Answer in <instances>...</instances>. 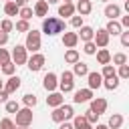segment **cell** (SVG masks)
<instances>
[{
    "label": "cell",
    "mask_w": 129,
    "mask_h": 129,
    "mask_svg": "<svg viewBox=\"0 0 129 129\" xmlns=\"http://www.w3.org/2000/svg\"><path fill=\"white\" fill-rule=\"evenodd\" d=\"M42 32L46 36H54L58 32H64V20L58 16H44L42 18Z\"/></svg>",
    "instance_id": "6da1fadb"
},
{
    "label": "cell",
    "mask_w": 129,
    "mask_h": 129,
    "mask_svg": "<svg viewBox=\"0 0 129 129\" xmlns=\"http://www.w3.org/2000/svg\"><path fill=\"white\" fill-rule=\"evenodd\" d=\"M75 117V111H73V107L71 105H58V107H54L52 109V113H50V119L54 121V123H62V121H69V119H73Z\"/></svg>",
    "instance_id": "7a4b0ae2"
},
{
    "label": "cell",
    "mask_w": 129,
    "mask_h": 129,
    "mask_svg": "<svg viewBox=\"0 0 129 129\" xmlns=\"http://www.w3.org/2000/svg\"><path fill=\"white\" fill-rule=\"evenodd\" d=\"M40 32L38 30H34V28H30L28 32H26V40H24V48L26 50H30V52H38L40 50Z\"/></svg>",
    "instance_id": "3957f363"
},
{
    "label": "cell",
    "mask_w": 129,
    "mask_h": 129,
    "mask_svg": "<svg viewBox=\"0 0 129 129\" xmlns=\"http://www.w3.org/2000/svg\"><path fill=\"white\" fill-rule=\"evenodd\" d=\"M14 115H16L14 125H18V127H30V125H32L34 115H32V109H30V107H22V109H18Z\"/></svg>",
    "instance_id": "277c9868"
},
{
    "label": "cell",
    "mask_w": 129,
    "mask_h": 129,
    "mask_svg": "<svg viewBox=\"0 0 129 129\" xmlns=\"http://www.w3.org/2000/svg\"><path fill=\"white\" fill-rule=\"evenodd\" d=\"M75 75H73V71H62V75H60V81H58V89H60V93L64 95V93H71L73 89H75Z\"/></svg>",
    "instance_id": "5b68a950"
},
{
    "label": "cell",
    "mask_w": 129,
    "mask_h": 129,
    "mask_svg": "<svg viewBox=\"0 0 129 129\" xmlns=\"http://www.w3.org/2000/svg\"><path fill=\"white\" fill-rule=\"evenodd\" d=\"M26 58H28V50L24 48V44H16L12 48V62L18 67V64H26Z\"/></svg>",
    "instance_id": "8992f818"
},
{
    "label": "cell",
    "mask_w": 129,
    "mask_h": 129,
    "mask_svg": "<svg viewBox=\"0 0 129 129\" xmlns=\"http://www.w3.org/2000/svg\"><path fill=\"white\" fill-rule=\"evenodd\" d=\"M44 54H40V52H32V56L30 58H26V64H28V69L32 71V73H38L42 67H44Z\"/></svg>",
    "instance_id": "52a82bcc"
},
{
    "label": "cell",
    "mask_w": 129,
    "mask_h": 129,
    "mask_svg": "<svg viewBox=\"0 0 129 129\" xmlns=\"http://www.w3.org/2000/svg\"><path fill=\"white\" fill-rule=\"evenodd\" d=\"M93 42L97 44V48H105L109 44V32L105 28H97V32L93 36Z\"/></svg>",
    "instance_id": "ba28073f"
},
{
    "label": "cell",
    "mask_w": 129,
    "mask_h": 129,
    "mask_svg": "<svg viewBox=\"0 0 129 129\" xmlns=\"http://www.w3.org/2000/svg\"><path fill=\"white\" fill-rule=\"evenodd\" d=\"M20 85H22L20 77H14V75H10V77H8V81H4V91H6L8 95H12V93H16V91L20 89Z\"/></svg>",
    "instance_id": "9c48e42d"
},
{
    "label": "cell",
    "mask_w": 129,
    "mask_h": 129,
    "mask_svg": "<svg viewBox=\"0 0 129 129\" xmlns=\"http://www.w3.org/2000/svg\"><path fill=\"white\" fill-rule=\"evenodd\" d=\"M91 111H95L97 115H103L107 111V99L103 97H93L91 99Z\"/></svg>",
    "instance_id": "30bf717a"
},
{
    "label": "cell",
    "mask_w": 129,
    "mask_h": 129,
    "mask_svg": "<svg viewBox=\"0 0 129 129\" xmlns=\"http://www.w3.org/2000/svg\"><path fill=\"white\" fill-rule=\"evenodd\" d=\"M42 87L50 93V91H56V87H58V79H56V75L54 73H46L44 75V79H42Z\"/></svg>",
    "instance_id": "8fae6325"
},
{
    "label": "cell",
    "mask_w": 129,
    "mask_h": 129,
    "mask_svg": "<svg viewBox=\"0 0 129 129\" xmlns=\"http://www.w3.org/2000/svg\"><path fill=\"white\" fill-rule=\"evenodd\" d=\"M87 81H89V89L93 91V89H99V87H103V77H101V73H97V71H89L87 73Z\"/></svg>",
    "instance_id": "7c38bea8"
},
{
    "label": "cell",
    "mask_w": 129,
    "mask_h": 129,
    "mask_svg": "<svg viewBox=\"0 0 129 129\" xmlns=\"http://www.w3.org/2000/svg\"><path fill=\"white\" fill-rule=\"evenodd\" d=\"M64 103V95L62 93H58V91H50V95L46 97V105L48 107H58V105H62Z\"/></svg>",
    "instance_id": "4fadbf2b"
},
{
    "label": "cell",
    "mask_w": 129,
    "mask_h": 129,
    "mask_svg": "<svg viewBox=\"0 0 129 129\" xmlns=\"http://www.w3.org/2000/svg\"><path fill=\"white\" fill-rule=\"evenodd\" d=\"M91 99H93V91L91 89H79V91H75V97H73L75 103H87Z\"/></svg>",
    "instance_id": "5bb4252c"
},
{
    "label": "cell",
    "mask_w": 129,
    "mask_h": 129,
    "mask_svg": "<svg viewBox=\"0 0 129 129\" xmlns=\"http://www.w3.org/2000/svg\"><path fill=\"white\" fill-rule=\"evenodd\" d=\"M91 10H93V4H91V0H79V2H77V6H75V12H79L81 16H87V14H91Z\"/></svg>",
    "instance_id": "9a60e30c"
},
{
    "label": "cell",
    "mask_w": 129,
    "mask_h": 129,
    "mask_svg": "<svg viewBox=\"0 0 129 129\" xmlns=\"http://www.w3.org/2000/svg\"><path fill=\"white\" fill-rule=\"evenodd\" d=\"M79 40H83V42H89V40H93V36H95V28H91V26H81L79 28Z\"/></svg>",
    "instance_id": "2e32d148"
},
{
    "label": "cell",
    "mask_w": 129,
    "mask_h": 129,
    "mask_svg": "<svg viewBox=\"0 0 129 129\" xmlns=\"http://www.w3.org/2000/svg\"><path fill=\"white\" fill-rule=\"evenodd\" d=\"M105 16H107L109 20H117V18L121 16V6H117V4H107V6H105Z\"/></svg>",
    "instance_id": "e0dca14e"
},
{
    "label": "cell",
    "mask_w": 129,
    "mask_h": 129,
    "mask_svg": "<svg viewBox=\"0 0 129 129\" xmlns=\"http://www.w3.org/2000/svg\"><path fill=\"white\" fill-rule=\"evenodd\" d=\"M77 42H79V34H77V32H64V34H62V44H64L67 48H75Z\"/></svg>",
    "instance_id": "ac0fdd59"
},
{
    "label": "cell",
    "mask_w": 129,
    "mask_h": 129,
    "mask_svg": "<svg viewBox=\"0 0 129 129\" xmlns=\"http://www.w3.org/2000/svg\"><path fill=\"white\" fill-rule=\"evenodd\" d=\"M34 16H38V18H44L46 16V12H48V4H46V0H38L36 4H34Z\"/></svg>",
    "instance_id": "d6986e66"
},
{
    "label": "cell",
    "mask_w": 129,
    "mask_h": 129,
    "mask_svg": "<svg viewBox=\"0 0 129 129\" xmlns=\"http://www.w3.org/2000/svg\"><path fill=\"white\" fill-rule=\"evenodd\" d=\"M105 30L109 32V36H111V34H113V36H117V34H121L123 26L119 24V20H109V22H107V26H105Z\"/></svg>",
    "instance_id": "ffe728a7"
},
{
    "label": "cell",
    "mask_w": 129,
    "mask_h": 129,
    "mask_svg": "<svg viewBox=\"0 0 129 129\" xmlns=\"http://www.w3.org/2000/svg\"><path fill=\"white\" fill-rule=\"evenodd\" d=\"M121 125H123V115H119V113H113L109 117V121H107L109 129H121Z\"/></svg>",
    "instance_id": "44dd1931"
},
{
    "label": "cell",
    "mask_w": 129,
    "mask_h": 129,
    "mask_svg": "<svg viewBox=\"0 0 129 129\" xmlns=\"http://www.w3.org/2000/svg\"><path fill=\"white\" fill-rule=\"evenodd\" d=\"M73 127H75V129H93V125L85 119V115H77V117L73 119Z\"/></svg>",
    "instance_id": "7402d4cb"
},
{
    "label": "cell",
    "mask_w": 129,
    "mask_h": 129,
    "mask_svg": "<svg viewBox=\"0 0 129 129\" xmlns=\"http://www.w3.org/2000/svg\"><path fill=\"white\" fill-rule=\"evenodd\" d=\"M75 14V4L73 2H64V4H60L58 6V16H73Z\"/></svg>",
    "instance_id": "603a6c76"
},
{
    "label": "cell",
    "mask_w": 129,
    "mask_h": 129,
    "mask_svg": "<svg viewBox=\"0 0 129 129\" xmlns=\"http://www.w3.org/2000/svg\"><path fill=\"white\" fill-rule=\"evenodd\" d=\"M87 73H89V64L77 60V62H75V69H73V75H75V77H87Z\"/></svg>",
    "instance_id": "cb8c5ba5"
},
{
    "label": "cell",
    "mask_w": 129,
    "mask_h": 129,
    "mask_svg": "<svg viewBox=\"0 0 129 129\" xmlns=\"http://www.w3.org/2000/svg\"><path fill=\"white\" fill-rule=\"evenodd\" d=\"M95 54H97V60H99V64H109V62H111V52H109L107 48H99Z\"/></svg>",
    "instance_id": "d4e9b609"
},
{
    "label": "cell",
    "mask_w": 129,
    "mask_h": 129,
    "mask_svg": "<svg viewBox=\"0 0 129 129\" xmlns=\"http://www.w3.org/2000/svg\"><path fill=\"white\" fill-rule=\"evenodd\" d=\"M119 77L117 75H113V77H109V79H103V87L105 89H109V91H115L117 87H119Z\"/></svg>",
    "instance_id": "484cf974"
},
{
    "label": "cell",
    "mask_w": 129,
    "mask_h": 129,
    "mask_svg": "<svg viewBox=\"0 0 129 129\" xmlns=\"http://www.w3.org/2000/svg\"><path fill=\"white\" fill-rule=\"evenodd\" d=\"M77 60H79V50H77V48H69V50L64 52V62L75 64Z\"/></svg>",
    "instance_id": "4316f807"
},
{
    "label": "cell",
    "mask_w": 129,
    "mask_h": 129,
    "mask_svg": "<svg viewBox=\"0 0 129 129\" xmlns=\"http://www.w3.org/2000/svg\"><path fill=\"white\" fill-rule=\"evenodd\" d=\"M18 10H20V8H18L12 0L4 4V14H6V16H16V14H18Z\"/></svg>",
    "instance_id": "83f0119b"
},
{
    "label": "cell",
    "mask_w": 129,
    "mask_h": 129,
    "mask_svg": "<svg viewBox=\"0 0 129 129\" xmlns=\"http://www.w3.org/2000/svg\"><path fill=\"white\" fill-rule=\"evenodd\" d=\"M22 103H24V107H34L36 103H38V99H36V95H32V93H26L24 97H22Z\"/></svg>",
    "instance_id": "f1b7e54d"
},
{
    "label": "cell",
    "mask_w": 129,
    "mask_h": 129,
    "mask_svg": "<svg viewBox=\"0 0 129 129\" xmlns=\"http://www.w3.org/2000/svg\"><path fill=\"white\" fill-rule=\"evenodd\" d=\"M18 16H20L22 20H30V18L34 16V12H32V8H30V6H22V8L18 10Z\"/></svg>",
    "instance_id": "f546056e"
},
{
    "label": "cell",
    "mask_w": 129,
    "mask_h": 129,
    "mask_svg": "<svg viewBox=\"0 0 129 129\" xmlns=\"http://www.w3.org/2000/svg\"><path fill=\"white\" fill-rule=\"evenodd\" d=\"M0 71L4 73V75H14V71H16V64L12 62V60H8V62H4V64H0Z\"/></svg>",
    "instance_id": "4dcf8cb0"
},
{
    "label": "cell",
    "mask_w": 129,
    "mask_h": 129,
    "mask_svg": "<svg viewBox=\"0 0 129 129\" xmlns=\"http://www.w3.org/2000/svg\"><path fill=\"white\" fill-rule=\"evenodd\" d=\"M111 60H113V64L121 67V64H125V62H127V54H125V52H117V54H113V56H111Z\"/></svg>",
    "instance_id": "1f68e13d"
},
{
    "label": "cell",
    "mask_w": 129,
    "mask_h": 129,
    "mask_svg": "<svg viewBox=\"0 0 129 129\" xmlns=\"http://www.w3.org/2000/svg\"><path fill=\"white\" fill-rule=\"evenodd\" d=\"M113 75H117L115 67H113V64H103V73H101V77H103V79H109V77H113Z\"/></svg>",
    "instance_id": "d6a6232c"
},
{
    "label": "cell",
    "mask_w": 129,
    "mask_h": 129,
    "mask_svg": "<svg viewBox=\"0 0 129 129\" xmlns=\"http://www.w3.org/2000/svg\"><path fill=\"white\" fill-rule=\"evenodd\" d=\"M14 28H16L18 32H28V30H30V24H28V20H22V18H20V20L14 24Z\"/></svg>",
    "instance_id": "836d02e7"
},
{
    "label": "cell",
    "mask_w": 129,
    "mask_h": 129,
    "mask_svg": "<svg viewBox=\"0 0 129 129\" xmlns=\"http://www.w3.org/2000/svg\"><path fill=\"white\" fill-rule=\"evenodd\" d=\"M83 50H85V54H95V52H97V44H95L93 40H89V42H85Z\"/></svg>",
    "instance_id": "e575fe53"
},
{
    "label": "cell",
    "mask_w": 129,
    "mask_h": 129,
    "mask_svg": "<svg viewBox=\"0 0 129 129\" xmlns=\"http://www.w3.org/2000/svg\"><path fill=\"white\" fill-rule=\"evenodd\" d=\"M117 77H119V79H123V81H125V79H129V64H127V62L119 67V73H117Z\"/></svg>",
    "instance_id": "d590c367"
},
{
    "label": "cell",
    "mask_w": 129,
    "mask_h": 129,
    "mask_svg": "<svg viewBox=\"0 0 129 129\" xmlns=\"http://www.w3.org/2000/svg\"><path fill=\"white\" fill-rule=\"evenodd\" d=\"M12 28H14V22H12L10 18H6V20L0 22V30H2V32H10Z\"/></svg>",
    "instance_id": "8d00e7d4"
},
{
    "label": "cell",
    "mask_w": 129,
    "mask_h": 129,
    "mask_svg": "<svg viewBox=\"0 0 129 129\" xmlns=\"http://www.w3.org/2000/svg\"><path fill=\"white\" fill-rule=\"evenodd\" d=\"M71 26H73V28H81V26H83V16H81V14H79V16L73 14V16H71Z\"/></svg>",
    "instance_id": "74e56055"
},
{
    "label": "cell",
    "mask_w": 129,
    "mask_h": 129,
    "mask_svg": "<svg viewBox=\"0 0 129 129\" xmlns=\"http://www.w3.org/2000/svg\"><path fill=\"white\" fill-rule=\"evenodd\" d=\"M20 109V105L16 101H6V113H16Z\"/></svg>",
    "instance_id": "f35d334b"
},
{
    "label": "cell",
    "mask_w": 129,
    "mask_h": 129,
    "mask_svg": "<svg viewBox=\"0 0 129 129\" xmlns=\"http://www.w3.org/2000/svg\"><path fill=\"white\" fill-rule=\"evenodd\" d=\"M16 125H14V121L12 119H8V117H4L2 121H0V129H14Z\"/></svg>",
    "instance_id": "ab89813d"
},
{
    "label": "cell",
    "mask_w": 129,
    "mask_h": 129,
    "mask_svg": "<svg viewBox=\"0 0 129 129\" xmlns=\"http://www.w3.org/2000/svg\"><path fill=\"white\" fill-rule=\"evenodd\" d=\"M85 119H87V121H89V123L93 125V123H97V119H99V115H97L95 111H91V109H89V111L85 113Z\"/></svg>",
    "instance_id": "60d3db41"
},
{
    "label": "cell",
    "mask_w": 129,
    "mask_h": 129,
    "mask_svg": "<svg viewBox=\"0 0 129 129\" xmlns=\"http://www.w3.org/2000/svg\"><path fill=\"white\" fill-rule=\"evenodd\" d=\"M8 60H10V52L0 46V64H4V62H8Z\"/></svg>",
    "instance_id": "b9f144b4"
},
{
    "label": "cell",
    "mask_w": 129,
    "mask_h": 129,
    "mask_svg": "<svg viewBox=\"0 0 129 129\" xmlns=\"http://www.w3.org/2000/svg\"><path fill=\"white\" fill-rule=\"evenodd\" d=\"M121 44L129 46V30H121Z\"/></svg>",
    "instance_id": "7bdbcfd3"
},
{
    "label": "cell",
    "mask_w": 129,
    "mask_h": 129,
    "mask_svg": "<svg viewBox=\"0 0 129 129\" xmlns=\"http://www.w3.org/2000/svg\"><path fill=\"white\" fill-rule=\"evenodd\" d=\"M6 42H8V32H2L0 30V46H4Z\"/></svg>",
    "instance_id": "ee69618b"
},
{
    "label": "cell",
    "mask_w": 129,
    "mask_h": 129,
    "mask_svg": "<svg viewBox=\"0 0 129 129\" xmlns=\"http://www.w3.org/2000/svg\"><path fill=\"white\" fill-rule=\"evenodd\" d=\"M123 28H129V14L127 16H121V22H119Z\"/></svg>",
    "instance_id": "f6af8a7d"
},
{
    "label": "cell",
    "mask_w": 129,
    "mask_h": 129,
    "mask_svg": "<svg viewBox=\"0 0 129 129\" xmlns=\"http://www.w3.org/2000/svg\"><path fill=\"white\" fill-rule=\"evenodd\" d=\"M6 101H8V93L4 89H0V103H6Z\"/></svg>",
    "instance_id": "bcb514c9"
},
{
    "label": "cell",
    "mask_w": 129,
    "mask_h": 129,
    "mask_svg": "<svg viewBox=\"0 0 129 129\" xmlns=\"http://www.w3.org/2000/svg\"><path fill=\"white\" fill-rule=\"evenodd\" d=\"M58 129H75V127H73V123H69V121H62V123L58 125Z\"/></svg>",
    "instance_id": "7dc6e473"
},
{
    "label": "cell",
    "mask_w": 129,
    "mask_h": 129,
    "mask_svg": "<svg viewBox=\"0 0 129 129\" xmlns=\"http://www.w3.org/2000/svg\"><path fill=\"white\" fill-rule=\"evenodd\" d=\"M12 2H14L18 8H22V6H26V2H28V0H12Z\"/></svg>",
    "instance_id": "c3c4849f"
},
{
    "label": "cell",
    "mask_w": 129,
    "mask_h": 129,
    "mask_svg": "<svg viewBox=\"0 0 129 129\" xmlns=\"http://www.w3.org/2000/svg\"><path fill=\"white\" fill-rule=\"evenodd\" d=\"M95 129H109V127H107L105 123H97V127H95Z\"/></svg>",
    "instance_id": "681fc988"
},
{
    "label": "cell",
    "mask_w": 129,
    "mask_h": 129,
    "mask_svg": "<svg viewBox=\"0 0 129 129\" xmlns=\"http://www.w3.org/2000/svg\"><path fill=\"white\" fill-rule=\"evenodd\" d=\"M58 0H46V4H56Z\"/></svg>",
    "instance_id": "f907efd6"
},
{
    "label": "cell",
    "mask_w": 129,
    "mask_h": 129,
    "mask_svg": "<svg viewBox=\"0 0 129 129\" xmlns=\"http://www.w3.org/2000/svg\"><path fill=\"white\" fill-rule=\"evenodd\" d=\"M0 89H4V81L2 79H0Z\"/></svg>",
    "instance_id": "816d5d0a"
},
{
    "label": "cell",
    "mask_w": 129,
    "mask_h": 129,
    "mask_svg": "<svg viewBox=\"0 0 129 129\" xmlns=\"http://www.w3.org/2000/svg\"><path fill=\"white\" fill-rule=\"evenodd\" d=\"M14 129H28V127H18V125H16V127H14Z\"/></svg>",
    "instance_id": "f5cc1de1"
},
{
    "label": "cell",
    "mask_w": 129,
    "mask_h": 129,
    "mask_svg": "<svg viewBox=\"0 0 129 129\" xmlns=\"http://www.w3.org/2000/svg\"><path fill=\"white\" fill-rule=\"evenodd\" d=\"M64 2H73V0H64Z\"/></svg>",
    "instance_id": "db71d44e"
},
{
    "label": "cell",
    "mask_w": 129,
    "mask_h": 129,
    "mask_svg": "<svg viewBox=\"0 0 129 129\" xmlns=\"http://www.w3.org/2000/svg\"><path fill=\"white\" fill-rule=\"evenodd\" d=\"M103 2H107V0H103Z\"/></svg>",
    "instance_id": "11a10c76"
},
{
    "label": "cell",
    "mask_w": 129,
    "mask_h": 129,
    "mask_svg": "<svg viewBox=\"0 0 129 129\" xmlns=\"http://www.w3.org/2000/svg\"><path fill=\"white\" fill-rule=\"evenodd\" d=\"M6 2H10V0H6Z\"/></svg>",
    "instance_id": "9f6ffc18"
}]
</instances>
